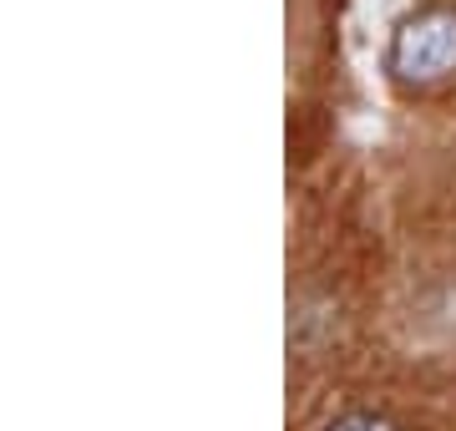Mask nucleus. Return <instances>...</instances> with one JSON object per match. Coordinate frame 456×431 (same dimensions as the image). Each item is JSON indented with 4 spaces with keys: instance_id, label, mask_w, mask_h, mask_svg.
Segmentation results:
<instances>
[{
    "instance_id": "nucleus-1",
    "label": "nucleus",
    "mask_w": 456,
    "mask_h": 431,
    "mask_svg": "<svg viewBox=\"0 0 456 431\" xmlns=\"http://www.w3.org/2000/svg\"><path fill=\"white\" fill-rule=\"evenodd\" d=\"M386 71L401 86H436L456 77V11H421L391 36Z\"/></svg>"
},
{
    "instance_id": "nucleus-2",
    "label": "nucleus",
    "mask_w": 456,
    "mask_h": 431,
    "mask_svg": "<svg viewBox=\"0 0 456 431\" xmlns=\"http://www.w3.org/2000/svg\"><path fill=\"white\" fill-rule=\"evenodd\" d=\"M320 431H406L395 416L386 411H370V406H355V411H340L335 421H325Z\"/></svg>"
}]
</instances>
